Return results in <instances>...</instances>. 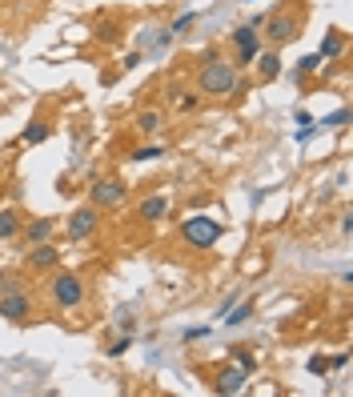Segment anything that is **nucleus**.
I'll return each mask as SVG.
<instances>
[{
    "mask_svg": "<svg viewBox=\"0 0 353 397\" xmlns=\"http://www.w3.org/2000/svg\"><path fill=\"white\" fill-rule=\"evenodd\" d=\"M345 45H349V40H345V32H341V28H325L317 57H321V61H341V57H345Z\"/></svg>",
    "mask_w": 353,
    "mask_h": 397,
    "instance_id": "13",
    "label": "nucleus"
},
{
    "mask_svg": "<svg viewBox=\"0 0 353 397\" xmlns=\"http://www.w3.org/2000/svg\"><path fill=\"white\" fill-rule=\"evenodd\" d=\"M229 357H233V365H241L245 373L257 369V357L249 353V345H233V349H229Z\"/></svg>",
    "mask_w": 353,
    "mask_h": 397,
    "instance_id": "20",
    "label": "nucleus"
},
{
    "mask_svg": "<svg viewBox=\"0 0 353 397\" xmlns=\"http://www.w3.org/2000/svg\"><path fill=\"white\" fill-rule=\"evenodd\" d=\"M257 81L261 85H269V81H277L281 76V57H277V49H265V52H257Z\"/></svg>",
    "mask_w": 353,
    "mask_h": 397,
    "instance_id": "14",
    "label": "nucleus"
},
{
    "mask_svg": "<svg viewBox=\"0 0 353 397\" xmlns=\"http://www.w3.org/2000/svg\"><path fill=\"white\" fill-rule=\"evenodd\" d=\"M317 69H321V57H317V52H309V57H301V61H297L293 76H297V81H305V76H313Z\"/></svg>",
    "mask_w": 353,
    "mask_h": 397,
    "instance_id": "22",
    "label": "nucleus"
},
{
    "mask_svg": "<svg viewBox=\"0 0 353 397\" xmlns=\"http://www.w3.org/2000/svg\"><path fill=\"white\" fill-rule=\"evenodd\" d=\"M20 213L16 209H0V241H13V237H20Z\"/></svg>",
    "mask_w": 353,
    "mask_h": 397,
    "instance_id": "16",
    "label": "nucleus"
},
{
    "mask_svg": "<svg viewBox=\"0 0 353 397\" xmlns=\"http://www.w3.org/2000/svg\"><path fill=\"white\" fill-rule=\"evenodd\" d=\"M52 233H56V217H37V221L20 225V237H25L28 245H37V241H52Z\"/></svg>",
    "mask_w": 353,
    "mask_h": 397,
    "instance_id": "12",
    "label": "nucleus"
},
{
    "mask_svg": "<svg viewBox=\"0 0 353 397\" xmlns=\"http://www.w3.org/2000/svg\"><path fill=\"white\" fill-rule=\"evenodd\" d=\"M140 61H145V52H140V49H133V52L125 57V61H121V69H137Z\"/></svg>",
    "mask_w": 353,
    "mask_h": 397,
    "instance_id": "29",
    "label": "nucleus"
},
{
    "mask_svg": "<svg viewBox=\"0 0 353 397\" xmlns=\"http://www.w3.org/2000/svg\"><path fill=\"white\" fill-rule=\"evenodd\" d=\"M164 217H169V197H164V193H152V197H145L137 205V221L140 225H161Z\"/></svg>",
    "mask_w": 353,
    "mask_h": 397,
    "instance_id": "11",
    "label": "nucleus"
},
{
    "mask_svg": "<svg viewBox=\"0 0 353 397\" xmlns=\"http://www.w3.org/2000/svg\"><path fill=\"white\" fill-rule=\"evenodd\" d=\"M345 365H349V353H337V357L329 361V369H345Z\"/></svg>",
    "mask_w": 353,
    "mask_h": 397,
    "instance_id": "31",
    "label": "nucleus"
},
{
    "mask_svg": "<svg viewBox=\"0 0 353 397\" xmlns=\"http://www.w3.org/2000/svg\"><path fill=\"white\" fill-rule=\"evenodd\" d=\"M253 317V301H245V305H229L225 313H221V321L225 325H245Z\"/></svg>",
    "mask_w": 353,
    "mask_h": 397,
    "instance_id": "18",
    "label": "nucleus"
},
{
    "mask_svg": "<svg viewBox=\"0 0 353 397\" xmlns=\"http://www.w3.org/2000/svg\"><path fill=\"white\" fill-rule=\"evenodd\" d=\"M237 301H241V289H233V293H229V297H225V301H221V309H217V317H221V313H225V309H229V305H237Z\"/></svg>",
    "mask_w": 353,
    "mask_h": 397,
    "instance_id": "30",
    "label": "nucleus"
},
{
    "mask_svg": "<svg viewBox=\"0 0 353 397\" xmlns=\"http://www.w3.org/2000/svg\"><path fill=\"white\" fill-rule=\"evenodd\" d=\"M193 25H197V13L189 8V13H181V16L173 20V25H169V32H173V37H181V32H189Z\"/></svg>",
    "mask_w": 353,
    "mask_h": 397,
    "instance_id": "23",
    "label": "nucleus"
},
{
    "mask_svg": "<svg viewBox=\"0 0 353 397\" xmlns=\"http://www.w3.org/2000/svg\"><path fill=\"white\" fill-rule=\"evenodd\" d=\"M0 317L13 325L32 321V297L28 293H0Z\"/></svg>",
    "mask_w": 353,
    "mask_h": 397,
    "instance_id": "8",
    "label": "nucleus"
},
{
    "mask_svg": "<svg viewBox=\"0 0 353 397\" xmlns=\"http://www.w3.org/2000/svg\"><path fill=\"white\" fill-rule=\"evenodd\" d=\"M197 88H201V97H213V100H225V97H237L245 81L241 73L233 69V61H221L213 49L205 52V64L201 73H197Z\"/></svg>",
    "mask_w": 353,
    "mask_h": 397,
    "instance_id": "1",
    "label": "nucleus"
},
{
    "mask_svg": "<svg viewBox=\"0 0 353 397\" xmlns=\"http://www.w3.org/2000/svg\"><path fill=\"white\" fill-rule=\"evenodd\" d=\"M176 105L189 112V109H197V105H201V97H197V93H176Z\"/></svg>",
    "mask_w": 353,
    "mask_h": 397,
    "instance_id": "28",
    "label": "nucleus"
},
{
    "mask_svg": "<svg viewBox=\"0 0 353 397\" xmlns=\"http://www.w3.org/2000/svg\"><path fill=\"white\" fill-rule=\"evenodd\" d=\"M261 32H265V40H269L273 49H281V45H289V40L301 37V20H297L289 8H277V13H269L261 20Z\"/></svg>",
    "mask_w": 353,
    "mask_h": 397,
    "instance_id": "5",
    "label": "nucleus"
},
{
    "mask_svg": "<svg viewBox=\"0 0 353 397\" xmlns=\"http://www.w3.org/2000/svg\"><path fill=\"white\" fill-rule=\"evenodd\" d=\"M345 124H349V109H337L321 121V129H345Z\"/></svg>",
    "mask_w": 353,
    "mask_h": 397,
    "instance_id": "25",
    "label": "nucleus"
},
{
    "mask_svg": "<svg viewBox=\"0 0 353 397\" xmlns=\"http://www.w3.org/2000/svg\"><path fill=\"white\" fill-rule=\"evenodd\" d=\"M245 381H249V373L241 369V365H221V369L213 373V389L217 393H241Z\"/></svg>",
    "mask_w": 353,
    "mask_h": 397,
    "instance_id": "10",
    "label": "nucleus"
},
{
    "mask_svg": "<svg viewBox=\"0 0 353 397\" xmlns=\"http://www.w3.org/2000/svg\"><path fill=\"white\" fill-rule=\"evenodd\" d=\"M309 373H313V377H325V373H329V361L321 357V353H313V357H309Z\"/></svg>",
    "mask_w": 353,
    "mask_h": 397,
    "instance_id": "26",
    "label": "nucleus"
},
{
    "mask_svg": "<svg viewBox=\"0 0 353 397\" xmlns=\"http://www.w3.org/2000/svg\"><path fill=\"white\" fill-rule=\"evenodd\" d=\"M0 293H28V281L20 273H0Z\"/></svg>",
    "mask_w": 353,
    "mask_h": 397,
    "instance_id": "21",
    "label": "nucleus"
},
{
    "mask_svg": "<svg viewBox=\"0 0 353 397\" xmlns=\"http://www.w3.org/2000/svg\"><path fill=\"white\" fill-rule=\"evenodd\" d=\"M201 337H209V325H189V329L181 333V341H201Z\"/></svg>",
    "mask_w": 353,
    "mask_h": 397,
    "instance_id": "27",
    "label": "nucleus"
},
{
    "mask_svg": "<svg viewBox=\"0 0 353 397\" xmlns=\"http://www.w3.org/2000/svg\"><path fill=\"white\" fill-rule=\"evenodd\" d=\"M221 233H225V225L217 221V217H209V213H193L189 221H181V241L189 249H197V253L213 249L221 241Z\"/></svg>",
    "mask_w": 353,
    "mask_h": 397,
    "instance_id": "3",
    "label": "nucleus"
},
{
    "mask_svg": "<svg viewBox=\"0 0 353 397\" xmlns=\"http://www.w3.org/2000/svg\"><path fill=\"white\" fill-rule=\"evenodd\" d=\"M261 20L265 16H253V20H245V25H237L233 32H229V40H233V49H237V57H233V69H249L253 61H257V52H261Z\"/></svg>",
    "mask_w": 353,
    "mask_h": 397,
    "instance_id": "4",
    "label": "nucleus"
},
{
    "mask_svg": "<svg viewBox=\"0 0 353 397\" xmlns=\"http://www.w3.org/2000/svg\"><path fill=\"white\" fill-rule=\"evenodd\" d=\"M249 4H257V0H249Z\"/></svg>",
    "mask_w": 353,
    "mask_h": 397,
    "instance_id": "33",
    "label": "nucleus"
},
{
    "mask_svg": "<svg viewBox=\"0 0 353 397\" xmlns=\"http://www.w3.org/2000/svg\"><path fill=\"white\" fill-rule=\"evenodd\" d=\"M97 229H101V209H97V205H80V209H73L68 221H64L68 241H88Z\"/></svg>",
    "mask_w": 353,
    "mask_h": 397,
    "instance_id": "7",
    "label": "nucleus"
},
{
    "mask_svg": "<svg viewBox=\"0 0 353 397\" xmlns=\"http://www.w3.org/2000/svg\"><path fill=\"white\" fill-rule=\"evenodd\" d=\"M44 289H49V301L64 313L85 305V281H80L76 273H68V269H61V265L52 269V277H49V285Z\"/></svg>",
    "mask_w": 353,
    "mask_h": 397,
    "instance_id": "2",
    "label": "nucleus"
},
{
    "mask_svg": "<svg viewBox=\"0 0 353 397\" xmlns=\"http://www.w3.org/2000/svg\"><path fill=\"white\" fill-rule=\"evenodd\" d=\"M121 329L125 333H137V317H121Z\"/></svg>",
    "mask_w": 353,
    "mask_h": 397,
    "instance_id": "32",
    "label": "nucleus"
},
{
    "mask_svg": "<svg viewBox=\"0 0 353 397\" xmlns=\"http://www.w3.org/2000/svg\"><path fill=\"white\" fill-rule=\"evenodd\" d=\"M164 145H140V149H133L128 153V161H137V165H145V161H157V157H164Z\"/></svg>",
    "mask_w": 353,
    "mask_h": 397,
    "instance_id": "19",
    "label": "nucleus"
},
{
    "mask_svg": "<svg viewBox=\"0 0 353 397\" xmlns=\"http://www.w3.org/2000/svg\"><path fill=\"white\" fill-rule=\"evenodd\" d=\"M25 265H28V269H37V273H44V269H56V265H61V249L52 245V241H37V245H28Z\"/></svg>",
    "mask_w": 353,
    "mask_h": 397,
    "instance_id": "9",
    "label": "nucleus"
},
{
    "mask_svg": "<svg viewBox=\"0 0 353 397\" xmlns=\"http://www.w3.org/2000/svg\"><path fill=\"white\" fill-rule=\"evenodd\" d=\"M49 133H52V129L44 121H28L25 133H20V141H25V145H40V141H49Z\"/></svg>",
    "mask_w": 353,
    "mask_h": 397,
    "instance_id": "17",
    "label": "nucleus"
},
{
    "mask_svg": "<svg viewBox=\"0 0 353 397\" xmlns=\"http://www.w3.org/2000/svg\"><path fill=\"white\" fill-rule=\"evenodd\" d=\"M128 201V185L121 181V177H104V181H92V189H88V205H97V209H121Z\"/></svg>",
    "mask_w": 353,
    "mask_h": 397,
    "instance_id": "6",
    "label": "nucleus"
},
{
    "mask_svg": "<svg viewBox=\"0 0 353 397\" xmlns=\"http://www.w3.org/2000/svg\"><path fill=\"white\" fill-rule=\"evenodd\" d=\"M128 349H133V333H121V337L113 341V345L104 349V353H109V357H125Z\"/></svg>",
    "mask_w": 353,
    "mask_h": 397,
    "instance_id": "24",
    "label": "nucleus"
},
{
    "mask_svg": "<svg viewBox=\"0 0 353 397\" xmlns=\"http://www.w3.org/2000/svg\"><path fill=\"white\" fill-rule=\"evenodd\" d=\"M164 124V112L161 109H140L137 117H133V129H137L140 137H157V129Z\"/></svg>",
    "mask_w": 353,
    "mask_h": 397,
    "instance_id": "15",
    "label": "nucleus"
}]
</instances>
